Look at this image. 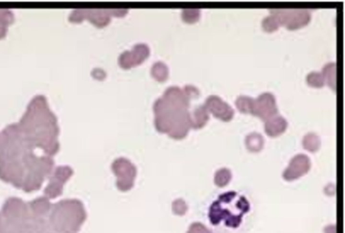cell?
<instances>
[{"label": "cell", "mask_w": 345, "mask_h": 233, "mask_svg": "<svg viewBox=\"0 0 345 233\" xmlns=\"http://www.w3.org/2000/svg\"><path fill=\"white\" fill-rule=\"evenodd\" d=\"M324 233H336V226H327V227L324 229Z\"/></svg>", "instance_id": "cell-16"}, {"label": "cell", "mask_w": 345, "mask_h": 233, "mask_svg": "<svg viewBox=\"0 0 345 233\" xmlns=\"http://www.w3.org/2000/svg\"><path fill=\"white\" fill-rule=\"evenodd\" d=\"M276 98L271 93H264L254 99V108L251 115L266 122L268 119L278 115Z\"/></svg>", "instance_id": "cell-3"}, {"label": "cell", "mask_w": 345, "mask_h": 233, "mask_svg": "<svg viewBox=\"0 0 345 233\" xmlns=\"http://www.w3.org/2000/svg\"><path fill=\"white\" fill-rule=\"evenodd\" d=\"M270 12L277 16L280 25L289 31L306 27L311 20V12L307 9H273Z\"/></svg>", "instance_id": "cell-2"}, {"label": "cell", "mask_w": 345, "mask_h": 233, "mask_svg": "<svg viewBox=\"0 0 345 233\" xmlns=\"http://www.w3.org/2000/svg\"><path fill=\"white\" fill-rule=\"evenodd\" d=\"M254 99L250 97L241 95L237 99L236 106L240 113L243 114H251L254 108Z\"/></svg>", "instance_id": "cell-10"}, {"label": "cell", "mask_w": 345, "mask_h": 233, "mask_svg": "<svg viewBox=\"0 0 345 233\" xmlns=\"http://www.w3.org/2000/svg\"><path fill=\"white\" fill-rule=\"evenodd\" d=\"M322 74L324 82L332 90L336 91L337 89V64L331 62L323 67Z\"/></svg>", "instance_id": "cell-8"}, {"label": "cell", "mask_w": 345, "mask_h": 233, "mask_svg": "<svg viewBox=\"0 0 345 233\" xmlns=\"http://www.w3.org/2000/svg\"><path fill=\"white\" fill-rule=\"evenodd\" d=\"M311 163L308 156L300 154L295 156L290 161L287 168L284 170L282 177L287 181L300 179L310 171Z\"/></svg>", "instance_id": "cell-4"}, {"label": "cell", "mask_w": 345, "mask_h": 233, "mask_svg": "<svg viewBox=\"0 0 345 233\" xmlns=\"http://www.w3.org/2000/svg\"><path fill=\"white\" fill-rule=\"evenodd\" d=\"M304 149L310 152L318 151L321 146L320 137L315 133H309L305 135L302 142Z\"/></svg>", "instance_id": "cell-9"}, {"label": "cell", "mask_w": 345, "mask_h": 233, "mask_svg": "<svg viewBox=\"0 0 345 233\" xmlns=\"http://www.w3.org/2000/svg\"><path fill=\"white\" fill-rule=\"evenodd\" d=\"M205 107L214 117L224 122H229L234 119V109L221 97L216 95H212L207 99Z\"/></svg>", "instance_id": "cell-5"}, {"label": "cell", "mask_w": 345, "mask_h": 233, "mask_svg": "<svg viewBox=\"0 0 345 233\" xmlns=\"http://www.w3.org/2000/svg\"><path fill=\"white\" fill-rule=\"evenodd\" d=\"M281 26L280 22L277 16L274 14H271V15L264 18L262 22V27L263 30L267 33H273L279 29Z\"/></svg>", "instance_id": "cell-12"}, {"label": "cell", "mask_w": 345, "mask_h": 233, "mask_svg": "<svg viewBox=\"0 0 345 233\" xmlns=\"http://www.w3.org/2000/svg\"><path fill=\"white\" fill-rule=\"evenodd\" d=\"M209 119V115L208 110L205 106H201L199 109H197L196 113V120L195 124L196 128H200L205 126L206 124L208 122Z\"/></svg>", "instance_id": "cell-14"}, {"label": "cell", "mask_w": 345, "mask_h": 233, "mask_svg": "<svg viewBox=\"0 0 345 233\" xmlns=\"http://www.w3.org/2000/svg\"><path fill=\"white\" fill-rule=\"evenodd\" d=\"M232 173L229 168H222L218 170L214 175V183L218 188H224L230 183Z\"/></svg>", "instance_id": "cell-11"}, {"label": "cell", "mask_w": 345, "mask_h": 233, "mask_svg": "<svg viewBox=\"0 0 345 233\" xmlns=\"http://www.w3.org/2000/svg\"><path fill=\"white\" fill-rule=\"evenodd\" d=\"M250 203L245 196L235 191L224 193L211 205L209 219L213 225L223 223L225 227H240L245 214L250 210Z\"/></svg>", "instance_id": "cell-1"}, {"label": "cell", "mask_w": 345, "mask_h": 233, "mask_svg": "<svg viewBox=\"0 0 345 233\" xmlns=\"http://www.w3.org/2000/svg\"><path fill=\"white\" fill-rule=\"evenodd\" d=\"M287 127V121L283 117L276 115L266 121L264 130L269 137H276L284 133Z\"/></svg>", "instance_id": "cell-6"}, {"label": "cell", "mask_w": 345, "mask_h": 233, "mask_svg": "<svg viewBox=\"0 0 345 233\" xmlns=\"http://www.w3.org/2000/svg\"><path fill=\"white\" fill-rule=\"evenodd\" d=\"M306 82L308 85L315 89H321L325 84L322 73L317 71L310 72L306 77Z\"/></svg>", "instance_id": "cell-13"}, {"label": "cell", "mask_w": 345, "mask_h": 233, "mask_svg": "<svg viewBox=\"0 0 345 233\" xmlns=\"http://www.w3.org/2000/svg\"><path fill=\"white\" fill-rule=\"evenodd\" d=\"M245 146L249 152L257 153L263 149L264 139L260 133L253 132L245 137Z\"/></svg>", "instance_id": "cell-7"}, {"label": "cell", "mask_w": 345, "mask_h": 233, "mask_svg": "<svg viewBox=\"0 0 345 233\" xmlns=\"http://www.w3.org/2000/svg\"><path fill=\"white\" fill-rule=\"evenodd\" d=\"M192 233H212L210 231L208 230L206 227L202 225H194L192 228Z\"/></svg>", "instance_id": "cell-15"}]
</instances>
